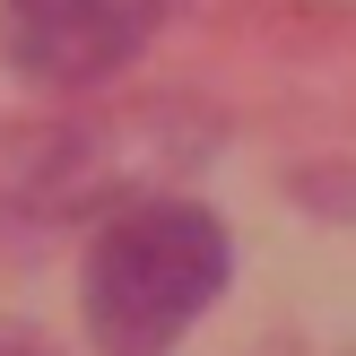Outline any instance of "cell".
<instances>
[{
	"mask_svg": "<svg viewBox=\"0 0 356 356\" xmlns=\"http://www.w3.org/2000/svg\"><path fill=\"white\" fill-rule=\"evenodd\" d=\"M0 356H44V339H26V330H0Z\"/></svg>",
	"mask_w": 356,
	"mask_h": 356,
	"instance_id": "3",
	"label": "cell"
},
{
	"mask_svg": "<svg viewBox=\"0 0 356 356\" xmlns=\"http://www.w3.org/2000/svg\"><path fill=\"white\" fill-rule=\"evenodd\" d=\"M226 270H235V243L209 209L191 200H148L122 209L96 243H87V339L104 356H165L218 305Z\"/></svg>",
	"mask_w": 356,
	"mask_h": 356,
	"instance_id": "1",
	"label": "cell"
},
{
	"mask_svg": "<svg viewBox=\"0 0 356 356\" xmlns=\"http://www.w3.org/2000/svg\"><path fill=\"white\" fill-rule=\"evenodd\" d=\"M174 0H0V52L17 79L96 87L165 26Z\"/></svg>",
	"mask_w": 356,
	"mask_h": 356,
	"instance_id": "2",
	"label": "cell"
}]
</instances>
